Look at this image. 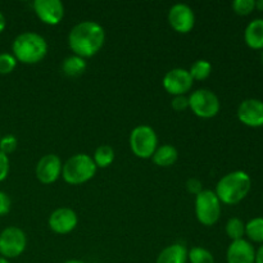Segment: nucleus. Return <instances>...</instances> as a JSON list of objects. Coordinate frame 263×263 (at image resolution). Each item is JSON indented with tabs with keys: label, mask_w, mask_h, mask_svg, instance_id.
Returning a JSON list of instances; mask_svg holds the SVG:
<instances>
[{
	"label": "nucleus",
	"mask_w": 263,
	"mask_h": 263,
	"mask_svg": "<svg viewBox=\"0 0 263 263\" xmlns=\"http://www.w3.org/2000/svg\"><path fill=\"white\" fill-rule=\"evenodd\" d=\"M246 235L252 241L263 244V217L252 218L246 223Z\"/></svg>",
	"instance_id": "22"
},
{
	"label": "nucleus",
	"mask_w": 263,
	"mask_h": 263,
	"mask_svg": "<svg viewBox=\"0 0 263 263\" xmlns=\"http://www.w3.org/2000/svg\"><path fill=\"white\" fill-rule=\"evenodd\" d=\"M105 43V31L94 21H84L73 26L68 35V45L74 55L91 58L97 55Z\"/></svg>",
	"instance_id": "1"
},
{
	"label": "nucleus",
	"mask_w": 263,
	"mask_h": 263,
	"mask_svg": "<svg viewBox=\"0 0 263 263\" xmlns=\"http://www.w3.org/2000/svg\"><path fill=\"white\" fill-rule=\"evenodd\" d=\"M63 263H86V262L80 261V259H69V261H66V262H63Z\"/></svg>",
	"instance_id": "35"
},
{
	"label": "nucleus",
	"mask_w": 263,
	"mask_h": 263,
	"mask_svg": "<svg viewBox=\"0 0 263 263\" xmlns=\"http://www.w3.org/2000/svg\"><path fill=\"white\" fill-rule=\"evenodd\" d=\"M10 170V162L9 157L7 154H4L3 152H0V182L4 181L5 179L9 175Z\"/></svg>",
	"instance_id": "29"
},
{
	"label": "nucleus",
	"mask_w": 263,
	"mask_h": 263,
	"mask_svg": "<svg viewBox=\"0 0 263 263\" xmlns=\"http://www.w3.org/2000/svg\"><path fill=\"white\" fill-rule=\"evenodd\" d=\"M130 148L138 158H152L158 148V136L156 131L146 125L135 127L130 134Z\"/></svg>",
	"instance_id": "5"
},
{
	"label": "nucleus",
	"mask_w": 263,
	"mask_h": 263,
	"mask_svg": "<svg viewBox=\"0 0 263 263\" xmlns=\"http://www.w3.org/2000/svg\"><path fill=\"white\" fill-rule=\"evenodd\" d=\"M97 164L89 154L79 153L67 159L62 167L63 180L69 185H81L90 181L97 174Z\"/></svg>",
	"instance_id": "4"
},
{
	"label": "nucleus",
	"mask_w": 263,
	"mask_h": 263,
	"mask_svg": "<svg viewBox=\"0 0 263 263\" xmlns=\"http://www.w3.org/2000/svg\"><path fill=\"white\" fill-rule=\"evenodd\" d=\"M211 72H212V64L208 61H205V59H198V61H195L189 69L190 76L193 77L194 81L207 80L211 76Z\"/></svg>",
	"instance_id": "21"
},
{
	"label": "nucleus",
	"mask_w": 263,
	"mask_h": 263,
	"mask_svg": "<svg viewBox=\"0 0 263 263\" xmlns=\"http://www.w3.org/2000/svg\"><path fill=\"white\" fill-rule=\"evenodd\" d=\"M0 263H10V262H9V259H7V258H4V257L0 256Z\"/></svg>",
	"instance_id": "36"
},
{
	"label": "nucleus",
	"mask_w": 263,
	"mask_h": 263,
	"mask_svg": "<svg viewBox=\"0 0 263 263\" xmlns=\"http://www.w3.org/2000/svg\"><path fill=\"white\" fill-rule=\"evenodd\" d=\"M238 118L248 127H263V102L259 99H246L238 108Z\"/></svg>",
	"instance_id": "14"
},
{
	"label": "nucleus",
	"mask_w": 263,
	"mask_h": 263,
	"mask_svg": "<svg viewBox=\"0 0 263 263\" xmlns=\"http://www.w3.org/2000/svg\"><path fill=\"white\" fill-rule=\"evenodd\" d=\"M12 51L17 62L23 64H36L48 54V43L36 32H22L14 39Z\"/></svg>",
	"instance_id": "3"
},
{
	"label": "nucleus",
	"mask_w": 263,
	"mask_h": 263,
	"mask_svg": "<svg viewBox=\"0 0 263 263\" xmlns=\"http://www.w3.org/2000/svg\"><path fill=\"white\" fill-rule=\"evenodd\" d=\"M256 9L263 12V0H256Z\"/></svg>",
	"instance_id": "34"
},
{
	"label": "nucleus",
	"mask_w": 263,
	"mask_h": 263,
	"mask_svg": "<svg viewBox=\"0 0 263 263\" xmlns=\"http://www.w3.org/2000/svg\"><path fill=\"white\" fill-rule=\"evenodd\" d=\"M62 167L63 163L57 154H46L41 157L36 164V177L41 184L50 185L59 179L62 175Z\"/></svg>",
	"instance_id": "11"
},
{
	"label": "nucleus",
	"mask_w": 263,
	"mask_h": 263,
	"mask_svg": "<svg viewBox=\"0 0 263 263\" xmlns=\"http://www.w3.org/2000/svg\"><path fill=\"white\" fill-rule=\"evenodd\" d=\"M244 41L254 50H263V18H257L248 23L244 31Z\"/></svg>",
	"instance_id": "16"
},
{
	"label": "nucleus",
	"mask_w": 263,
	"mask_h": 263,
	"mask_svg": "<svg viewBox=\"0 0 263 263\" xmlns=\"http://www.w3.org/2000/svg\"><path fill=\"white\" fill-rule=\"evenodd\" d=\"M228 263H254L256 251L254 247L246 239L231 241L226 253Z\"/></svg>",
	"instance_id": "15"
},
{
	"label": "nucleus",
	"mask_w": 263,
	"mask_h": 263,
	"mask_svg": "<svg viewBox=\"0 0 263 263\" xmlns=\"http://www.w3.org/2000/svg\"><path fill=\"white\" fill-rule=\"evenodd\" d=\"M94 163L97 167L100 168H107L115 161V151L112 146L109 145H100L98 146L97 151L94 153V158H92Z\"/></svg>",
	"instance_id": "20"
},
{
	"label": "nucleus",
	"mask_w": 263,
	"mask_h": 263,
	"mask_svg": "<svg viewBox=\"0 0 263 263\" xmlns=\"http://www.w3.org/2000/svg\"><path fill=\"white\" fill-rule=\"evenodd\" d=\"M226 234L233 241L244 239L246 235V223L238 217H233L226 222Z\"/></svg>",
	"instance_id": "23"
},
{
	"label": "nucleus",
	"mask_w": 263,
	"mask_h": 263,
	"mask_svg": "<svg viewBox=\"0 0 263 263\" xmlns=\"http://www.w3.org/2000/svg\"><path fill=\"white\" fill-rule=\"evenodd\" d=\"M168 23L176 32L189 33L195 26L194 10L187 4H175L168 12Z\"/></svg>",
	"instance_id": "10"
},
{
	"label": "nucleus",
	"mask_w": 263,
	"mask_h": 263,
	"mask_svg": "<svg viewBox=\"0 0 263 263\" xmlns=\"http://www.w3.org/2000/svg\"><path fill=\"white\" fill-rule=\"evenodd\" d=\"M177 158H179V153L175 146L170 145V144H164V145L158 146L157 151L154 152L153 159L154 163L159 167H170L172 164L176 163Z\"/></svg>",
	"instance_id": "18"
},
{
	"label": "nucleus",
	"mask_w": 263,
	"mask_h": 263,
	"mask_svg": "<svg viewBox=\"0 0 263 263\" xmlns=\"http://www.w3.org/2000/svg\"><path fill=\"white\" fill-rule=\"evenodd\" d=\"M233 10L239 15H249L256 9V0H234Z\"/></svg>",
	"instance_id": "25"
},
{
	"label": "nucleus",
	"mask_w": 263,
	"mask_h": 263,
	"mask_svg": "<svg viewBox=\"0 0 263 263\" xmlns=\"http://www.w3.org/2000/svg\"><path fill=\"white\" fill-rule=\"evenodd\" d=\"M27 247L25 231L15 226H9L0 233V254L4 258H17Z\"/></svg>",
	"instance_id": "8"
},
{
	"label": "nucleus",
	"mask_w": 263,
	"mask_h": 263,
	"mask_svg": "<svg viewBox=\"0 0 263 263\" xmlns=\"http://www.w3.org/2000/svg\"><path fill=\"white\" fill-rule=\"evenodd\" d=\"M251 187V176L246 171H234L221 177L216 185L215 193L221 203L235 205L249 194Z\"/></svg>",
	"instance_id": "2"
},
{
	"label": "nucleus",
	"mask_w": 263,
	"mask_h": 263,
	"mask_svg": "<svg viewBox=\"0 0 263 263\" xmlns=\"http://www.w3.org/2000/svg\"><path fill=\"white\" fill-rule=\"evenodd\" d=\"M189 108L195 116L200 118H213L220 112V99L208 89H199L192 92L189 97Z\"/></svg>",
	"instance_id": "7"
},
{
	"label": "nucleus",
	"mask_w": 263,
	"mask_h": 263,
	"mask_svg": "<svg viewBox=\"0 0 263 263\" xmlns=\"http://www.w3.org/2000/svg\"><path fill=\"white\" fill-rule=\"evenodd\" d=\"M162 84L168 94L177 97V95H185L189 92L194 84V80L190 76L187 69L174 68L164 74Z\"/></svg>",
	"instance_id": "9"
},
{
	"label": "nucleus",
	"mask_w": 263,
	"mask_h": 263,
	"mask_svg": "<svg viewBox=\"0 0 263 263\" xmlns=\"http://www.w3.org/2000/svg\"><path fill=\"white\" fill-rule=\"evenodd\" d=\"M187 249L184 244L175 243L166 247L157 257L156 263H186Z\"/></svg>",
	"instance_id": "17"
},
{
	"label": "nucleus",
	"mask_w": 263,
	"mask_h": 263,
	"mask_svg": "<svg viewBox=\"0 0 263 263\" xmlns=\"http://www.w3.org/2000/svg\"><path fill=\"white\" fill-rule=\"evenodd\" d=\"M186 189H187V192L190 193V194H193V195H195V197H197L199 193L203 192L202 181H200V180H198V179H193V177H192V179H189L186 181Z\"/></svg>",
	"instance_id": "31"
},
{
	"label": "nucleus",
	"mask_w": 263,
	"mask_h": 263,
	"mask_svg": "<svg viewBox=\"0 0 263 263\" xmlns=\"http://www.w3.org/2000/svg\"><path fill=\"white\" fill-rule=\"evenodd\" d=\"M171 107L174 108L176 112H182V110H186L189 108V98L185 97V95H177L174 97L171 102Z\"/></svg>",
	"instance_id": "28"
},
{
	"label": "nucleus",
	"mask_w": 263,
	"mask_h": 263,
	"mask_svg": "<svg viewBox=\"0 0 263 263\" xmlns=\"http://www.w3.org/2000/svg\"><path fill=\"white\" fill-rule=\"evenodd\" d=\"M18 148V139L15 138L12 134H8V135L0 138V152H3L4 154L9 156L13 152H15V149Z\"/></svg>",
	"instance_id": "27"
},
{
	"label": "nucleus",
	"mask_w": 263,
	"mask_h": 263,
	"mask_svg": "<svg viewBox=\"0 0 263 263\" xmlns=\"http://www.w3.org/2000/svg\"><path fill=\"white\" fill-rule=\"evenodd\" d=\"M5 26H7V21H5L4 14L0 12V33L5 30Z\"/></svg>",
	"instance_id": "33"
},
{
	"label": "nucleus",
	"mask_w": 263,
	"mask_h": 263,
	"mask_svg": "<svg viewBox=\"0 0 263 263\" xmlns=\"http://www.w3.org/2000/svg\"><path fill=\"white\" fill-rule=\"evenodd\" d=\"M17 67V59L10 53H0V74H9Z\"/></svg>",
	"instance_id": "26"
},
{
	"label": "nucleus",
	"mask_w": 263,
	"mask_h": 263,
	"mask_svg": "<svg viewBox=\"0 0 263 263\" xmlns=\"http://www.w3.org/2000/svg\"><path fill=\"white\" fill-rule=\"evenodd\" d=\"M254 263H263V244L256 252V261H254Z\"/></svg>",
	"instance_id": "32"
},
{
	"label": "nucleus",
	"mask_w": 263,
	"mask_h": 263,
	"mask_svg": "<svg viewBox=\"0 0 263 263\" xmlns=\"http://www.w3.org/2000/svg\"><path fill=\"white\" fill-rule=\"evenodd\" d=\"M87 68V63L84 58L77 55H69L62 63V71L68 77L81 76Z\"/></svg>",
	"instance_id": "19"
},
{
	"label": "nucleus",
	"mask_w": 263,
	"mask_h": 263,
	"mask_svg": "<svg viewBox=\"0 0 263 263\" xmlns=\"http://www.w3.org/2000/svg\"><path fill=\"white\" fill-rule=\"evenodd\" d=\"M33 10L43 23L55 26L63 20L64 5L61 0H35Z\"/></svg>",
	"instance_id": "12"
},
{
	"label": "nucleus",
	"mask_w": 263,
	"mask_h": 263,
	"mask_svg": "<svg viewBox=\"0 0 263 263\" xmlns=\"http://www.w3.org/2000/svg\"><path fill=\"white\" fill-rule=\"evenodd\" d=\"M49 228L53 233L59 235H66L72 233L79 223L76 212L71 208H58L49 216Z\"/></svg>",
	"instance_id": "13"
},
{
	"label": "nucleus",
	"mask_w": 263,
	"mask_h": 263,
	"mask_svg": "<svg viewBox=\"0 0 263 263\" xmlns=\"http://www.w3.org/2000/svg\"><path fill=\"white\" fill-rule=\"evenodd\" d=\"M187 261L190 263H215V257L203 247H194L187 251Z\"/></svg>",
	"instance_id": "24"
},
{
	"label": "nucleus",
	"mask_w": 263,
	"mask_h": 263,
	"mask_svg": "<svg viewBox=\"0 0 263 263\" xmlns=\"http://www.w3.org/2000/svg\"><path fill=\"white\" fill-rule=\"evenodd\" d=\"M10 207H12V200L9 195L0 190V216L8 215L10 212Z\"/></svg>",
	"instance_id": "30"
},
{
	"label": "nucleus",
	"mask_w": 263,
	"mask_h": 263,
	"mask_svg": "<svg viewBox=\"0 0 263 263\" xmlns=\"http://www.w3.org/2000/svg\"><path fill=\"white\" fill-rule=\"evenodd\" d=\"M262 63H263V50H262Z\"/></svg>",
	"instance_id": "37"
},
{
	"label": "nucleus",
	"mask_w": 263,
	"mask_h": 263,
	"mask_svg": "<svg viewBox=\"0 0 263 263\" xmlns=\"http://www.w3.org/2000/svg\"><path fill=\"white\" fill-rule=\"evenodd\" d=\"M195 215L204 226H213L220 220L221 202L213 190L203 189L195 197Z\"/></svg>",
	"instance_id": "6"
},
{
	"label": "nucleus",
	"mask_w": 263,
	"mask_h": 263,
	"mask_svg": "<svg viewBox=\"0 0 263 263\" xmlns=\"http://www.w3.org/2000/svg\"><path fill=\"white\" fill-rule=\"evenodd\" d=\"M0 138H2V136H0Z\"/></svg>",
	"instance_id": "38"
}]
</instances>
